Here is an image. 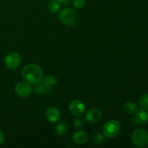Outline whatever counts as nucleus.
I'll return each instance as SVG.
<instances>
[{"label":"nucleus","instance_id":"f257e3e1","mask_svg":"<svg viewBox=\"0 0 148 148\" xmlns=\"http://www.w3.org/2000/svg\"><path fill=\"white\" fill-rule=\"evenodd\" d=\"M21 75L26 82L32 85H36L41 82L43 77L41 67L35 64L25 65L22 69Z\"/></svg>","mask_w":148,"mask_h":148},{"label":"nucleus","instance_id":"f03ea898","mask_svg":"<svg viewBox=\"0 0 148 148\" xmlns=\"http://www.w3.org/2000/svg\"><path fill=\"white\" fill-rule=\"evenodd\" d=\"M59 18L64 25L72 27L75 25L79 20V15L75 10L72 8H64L59 13Z\"/></svg>","mask_w":148,"mask_h":148},{"label":"nucleus","instance_id":"7ed1b4c3","mask_svg":"<svg viewBox=\"0 0 148 148\" xmlns=\"http://www.w3.org/2000/svg\"><path fill=\"white\" fill-rule=\"evenodd\" d=\"M131 140L135 147H145L148 144V132L144 129H137L132 133Z\"/></svg>","mask_w":148,"mask_h":148},{"label":"nucleus","instance_id":"20e7f679","mask_svg":"<svg viewBox=\"0 0 148 148\" xmlns=\"http://www.w3.org/2000/svg\"><path fill=\"white\" fill-rule=\"evenodd\" d=\"M121 132L120 123L116 120H110L104 124L103 127V133L108 138L114 139L118 137Z\"/></svg>","mask_w":148,"mask_h":148},{"label":"nucleus","instance_id":"39448f33","mask_svg":"<svg viewBox=\"0 0 148 148\" xmlns=\"http://www.w3.org/2000/svg\"><path fill=\"white\" fill-rule=\"evenodd\" d=\"M14 92L17 96L20 98H27L30 96V94L33 92L30 83L25 81H21L19 82L18 83L16 84L14 87Z\"/></svg>","mask_w":148,"mask_h":148},{"label":"nucleus","instance_id":"423d86ee","mask_svg":"<svg viewBox=\"0 0 148 148\" xmlns=\"http://www.w3.org/2000/svg\"><path fill=\"white\" fill-rule=\"evenodd\" d=\"M5 66L10 69H15L21 64V56L18 53L11 52L6 56L4 59Z\"/></svg>","mask_w":148,"mask_h":148},{"label":"nucleus","instance_id":"0eeeda50","mask_svg":"<svg viewBox=\"0 0 148 148\" xmlns=\"http://www.w3.org/2000/svg\"><path fill=\"white\" fill-rule=\"evenodd\" d=\"M69 112L75 116H81L85 111V106L79 100H74L69 105Z\"/></svg>","mask_w":148,"mask_h":148},{"label":"nucleus","instance_id":"6e6552de","mask_svg":"<svg viewBox=\"0 0 148 148\" xmlns=\"http://www.w3.org/2000/svg\"><path fill=\"white\" fill-rule=\"evenodd\" d=\"M102 117V112L99 108H92L87 112L85 119L90 123H96L100 121Z\"/></svg>","mask_w":148,"mask_h":148},{"label":"nucleus","instance_id":"1a4fd4ad","mask_svg":"<svg viewBox=\"0 0 148 148\" xmlns=\"http://www.w3.org/2000/svg\"><path fill=\"white\" fill-rule=\"evenodd\" d=\"M45 115L48 121L51 123H55L60 119L61 113L56 107L50 106L46 109Z\"/></svg>","mask_w":148,"mask_h":148},{"label":"nucleus","instance_id":"9d476101","mask_svg":"<svg viewBox=\"0 0 148 148\" xmlns=\"http://www.w3.org/2000/svg\"><path fill=\"white\" fill-rule=\"evenodd\" d=\"M148 122V111L140 110L137 111L134 117L132 119V124L134 125L137 124H145Z\"/></svg>","mask_w":148,"mask_h":148},{"label":"nucleus","instance_id":"9b49d317","mask_svg":"<svg viewBox=\"0 0 148 148\" xmlns=\"http://www.w3.org/2000/svg\"><path fill=\"white\" fill-rule=\"evenodd\" d=\"M72 140L75 144L81 145L87 143L88 140V135L85 131H78L73 134Z\"/></svg>","mask_w":148,"mask_h":148},{"label":"nucleus","instance_id":"f8f14e48","mask_svg":"<svg viewBox=\"0 0 148 148\" xmlns=\"http://www.w3.org/2000/svg\"><path fill=\"white\" fill-rule=\"evenodd\" d=\"M51 90V88L45 85L42 82L36 84V87L33 90L35 93L40 94V95H46V94L49 93Z\"/></svg>","mask_w":148,"mask_h":148},{"label":"nucleus","instance_id":"ddd939ff","mask_svg":"<svg viewBox=\"0 0 148 148\" xmlns=\"http://www.w3.org/2000/svg\"><path fill=\"white\" fill-rule=\"evenodd\" d=\"M124 111L128 115L134 116L138 111V109H137V105L134 103L129 101V102L126 103L125 105H124Z\"/></svg>","mask_w":148,"mask_h":148},{"label":"nucleus","instance_id":"4468645a","mask_svg":"<svg viewBox=\"0 0 148 148\" xmlns=\"http://www.w3.org/2000/svg\"><path fill=\"white\" fill-rule=\"evenodd\" d=\"M41 82L46 86L52 88L53 85L57 83V78L53 75H47L45 77H43Z\"/></svg>","mask_w":148,"mask_h":148},{"label":"nucleus","instance_id":"2eb2a0df","mask_svg":"<svg viewBox=\"0 0 148 148\" xmlns=\"http://www.w3.org/2000/svg\"><path fill=\"white\" fill-rule=\"evenodd\" d=\"M69 131V127L66 123L61 122L56 126V132L60 137H64L66 135Z\"/></svg>","mask_w":148,"mask_h":148},{"label":"nucleus","instance_id":"dca6fc26","mask_svg":"<svg viewBox=\"0 0 148 148\" xmlns=\"http://www.w3.org/2000/svg\"><path fill=\"white\" fill-rule=\"evenodd\" d=\"M48 9L53 14L57 13L60 9V3L57 0H50L48 3Z\"/></svg>","mask_w":148,"mask_h":148},{"label":"nucleus","instance_id":"f3484780","mask_svg":"<svg viewBox=\"0 0 148 148\" xmlns=\"http://www.w3.org/2000/svg\"><path fill=\"white\" fill-rule=\"evenodd\" d=\"M139 103H140V106L142 109L148 111V93L142 95Z\"/></svg>","mask_w":148,"mask_h":148},{"label":"nucleus","instance_id":"a211bd4d","mask_svg":"<svg viewBox=\"0 0 148 148\" xmlns=\"http://www.w3.org/2000/svg\"><path fill=\"white\" fill-rule=\"evenodd\" d=\"M86 4L85 0H73L72 1V6L76 9H81Z\"/></svg>","mask_w":148,"mask_h":148},{"label":"nucleus","instance_id":"6ab92c4d","mask_svg":"<svg viewBox=\"0 0 148 148\" xmlns=\"http://www.w3.org/2000/svg\"><path fill=\"white\" fill-rule=\"evenodd\" d=\"M105 136L104 134H101V133H97L94 135L93 137V140L96 144H101L102 143H103L104 140H105Z\"/></svg>","mask_w":148,"mask_h":148},{"label":"nucleus","instance_id":"aec40b11","mask_svg":"<svg viewBox=\"0 0 148 148\" xmlns=\"http://www.w3.org/2000/svg\"><path fill=\"white\" fill-rule=\"evenodd\" d=\"M73 125L75 128L77 129H80L83 127L84 125V121L82 119L77 118L75 119L73 121Z\"/></svg>","mask_w":148,"mask_h":148},{"label":"nucleus","instance_id":"412c9836","mask_svg":"<svg viewBox=\"0 0 148 148\" xmlns=\"http://www.w3.org/2000/svg\"><path fill=\"white\" fill-rule=\"evenodd\" d=\"M4 134H3L2 132L0 130V145L4 143Z\"/></svg>","mask_w":148,"mask_h":148},{"label":"nucleus","instance_id":"4be33fe9","mask_svg":"<svg viewBox=\"0 0 148 148\" xmlns=\"http://www.w3.org/2000/svg\"><path fill=\"white\" fill-rule=\"evenodd\" d=\"M57 1H59L60 4H64V5H66V4H69V1H70V0H57Z\"/></svg>","mask_w":148,"mask_h":148}]
</instances>
